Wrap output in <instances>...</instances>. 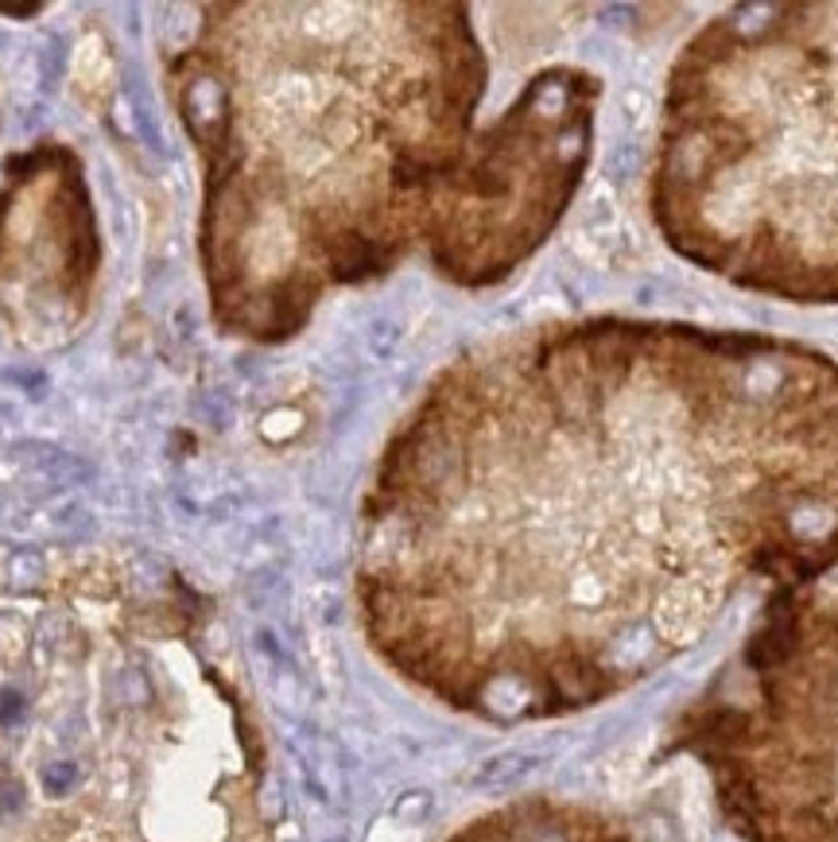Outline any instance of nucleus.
<instances>
[{
  "label": "nucleus",
  "instance_id": "obj_6",
  "mask_svg": "<svg viewBox=\"0 0 838 842\" xmlns=\"http://www.w3.org/2000/svg\"><path fill=\"white\" fill-rule=\"evenodd\" d=\"M75 780H78L75 765H55V769L47 773V780H43V785H47V792L58 796V792H66V788L75 785Z\"/></svg>",
  "mask_w": 838,
  "mask_h": 842
},
{
  "label": "nucleus",
  "instance_id": "obj_1",
  "mask_svg": "<svg viewBox=\"0 0 838 842\" xmlns=\"http://www.w3.org/2000/svg\"><path fill=\"white\" fill-rule=\"evenodd\" d=\"M838 567V361L668 319H575L451 361L362 501L357 605L454 711L625 696L749 587Z\"/></svg>",
  "mask_w": 838,
  "mask_h": 842
},
{
  "label": "nucleus",
  "instance_id": "obj_4",
  "mask_svg": "<svg viewBox=\"0 0 838 842\" xmlns=\"http://www.w3.org/2000/svg\"><path fill=\"white\" fill-rule=\"evenodd\" d=\"M741 842H838V567L764 594L668 730Z\"/></svg>",
  "mask_w": 838,
  "mask_h": 842
},
{
  "label": "nucleus",
  "instance_id": "obj_7",
  "mask_svg": "<svg viewBox=\"0 0 838 842\" xmlns=\"http://www.w3.org/2000/svg\"><path fill=\"white\" fill-rule=\"evenodd\" d=\"M20 711H24V699H20L12 687H4V691H0V722L12 726V722L20 719Z\"/></svg>",
  "mask_w": 838,
  "mask_h": 842
},
{
  "label": "nucleus",
  "instance_id": "obj_2",
  "mask_svg": "<svg viewBox=\"0 0 838 842\" xmlns=\"http://www.w3.org/2000/svg\"><path fill=\"white\" fill-rule=\"evenodd\" d=\"M485 90L466 4L206 12L183 117L206 164L218 322L279 342L411 253L462 287L512 276L583 183L602 83L551 66L477 124Z\"/></svg>",
  "mask_w": 838,
  "mask_h": 842
},
{
  "label": "nucleus",
  "instance_id": "obj_3",
  "mask_svg": "<svg viewBox=\"0 0 838 842\" xmlns=\"http://www.w3.org/2000/svg\"><path fill=\"white\" fill-rule=\"evenodd\" d=\"M649 214L675 256L784 303H838V4L749 0L675 55Z\"/></svg>",
  "mask_w": 838,
  "mask_h": 842
},
{
  "label": "nucleus",
  "instance_id": "obj_5",
  "mask_svg": "<svg viewBox=\"0 0 838 842\" xmlns=\"http://www.w3.org/2000/svg\"><path fill=\"white\" fill-rule=\"evenodd\" d=\"M451 842H633V834L583 803L520 800L474 819Z\"/></svg>",
  "mask_w": 838,
  "mask_h": 842
}]
</instances>
